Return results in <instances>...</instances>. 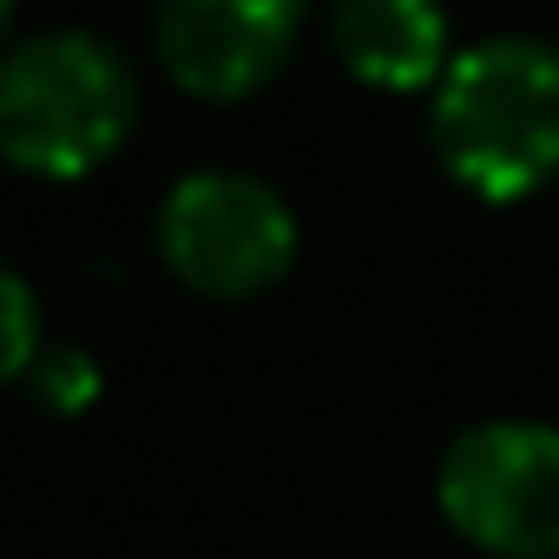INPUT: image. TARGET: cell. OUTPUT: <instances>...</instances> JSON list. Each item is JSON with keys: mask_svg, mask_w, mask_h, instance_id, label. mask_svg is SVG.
Instances as JSON below:
<instances>
[{"mask_svg": "<svg viewBox=\"0 0 559 559\" xmlns=\"http://www.w3.org/2000/svg\"><path fill=\"white\" fill-rule=\"evenodd\" d=\"M8 34H14V0H0V47H8Z\"/></svg>", "mask_w": 559, "mask_h": 559, "instance_id": "obj_9", "label": "cell"}, {"mask_svg": "<svg viewBox=\"0 0 559 559\" xmlns=\"http://www.w3.org/2000/svg\"><path fill=\"white\" fill-rule=\"evenodd\" d=\"M441 520L493 559H559V428L474 421L435 474Z\"/></svg>", "mask_w": 559, "mask_h": 559, "instance_id": "obj_4", "label": "cell"}, {"mask_svg": "<svg viewBox=\"0 0 559 559\" xmlns=\"http://www.w3.org/2000/svg\"><path fill=\"white\" fill-rule=\"evenodd\" d=\"M304 34V0H158L152 47L178 93L250 99L290 67Z\"/></svg>", "mask_w": 559, "mask_h": 559, "instance_id": "obj_5", "label": "cell"}, {"mask_svg": "<svg viewBox=\"0 0 559 559\" xmlns=\"http://www.w3.org/2000/svg\"><path fill=\"white\" fill-rule=\"evenodd\" d=\"M330 47L376 93H428L448 73V14L441 0H336Z\"/></svg>", "mask_w": 559, "mask_h": 559, "instance_id": "obj_6", "label": "cell"}, {"mask_svg": "<svg viewBox=\"0 0 559 559\" xmlns=\"http://www.w3.org/2000/svg\"><path fill=\"white\" fill-rule=\"evenodd\" d=\"M27 389L47 415H86L99 402V362L86 349H47L27 376Z\"/></svg>", "mask_w": 559, "mask_h": 559, "instance_id": "obj_8", "label": "cell"}, {"mask_svg": "<svg viewBox=\"0 0 559 559\" xmlns=\"http://www.w3.org/2000/svg\"><path fill=\"white\" fill-rule=\"evenodd\" d=\"M297 211L250 171H191L158 204V257L191 297L243 304L297 263Z\"/></svg>", "mask_w": 559, "mask_h": 559, "instance_id": "obj_3", "label": "cell"}, {"mask_svg": "<svg viewBox=\"0 0 559 559\" xmlns=\"http://www.w3.org/2000/svg\"><path fill=\"white\" fill-rule=\"evenodd\" d=\"M132 126L139 73L112 40L53 27L0 53V165L67 185L99 171L132 139Z\"/></svg>", "mask_w": 559, "mask_h": 559, "instance_id": "obj_2", "label": "cell"}, {"mask_svg": "<svg viewBox=\"0 0 559 559\" xmlns=\"http://www.w3.org/2000/svg\"><path fill=\"white\" fill-rule=\"evenodd\" d=\"M40 356H47L40 349V304H34V290L21 284L14 270L0 263V389L27 382Z\"/></svg>", "mask_w": 559, "mask_h": 559, "instance_id": "obj_7", "label": "cell"}, {"mask_svg": "<svg viewBox=\"0 0 559 559\" xmlns=\"http://www.w3.org/2000/svg\"><path fill=\"white\" fill-rule=\"evenodd\" d=\"M441 171L480 204H520L559 178V47L507 34L448 60L428 119Z\"/></svg>", "mask_w": 559, "mask_h": 559, "instance_id": "obj_1", "label": "cell"}]
</instances>
